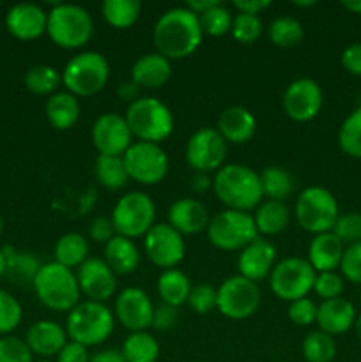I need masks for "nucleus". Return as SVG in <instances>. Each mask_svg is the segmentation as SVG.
Segmentation results:
<instances>
[{
	"instance_id": "obj_4",
	"label": "nucleus",
	"mask_w": 361,
	"mask_h": 362,
	"mask_svg": "<svg viewBox=\"0 0 361 362\" xmlns=\"http://www.w3.org/2000/svg\"><path fill=\"white\" fill-rule=\"evenodd\" d=\"M32 286H34L38 299L48 310L69 313L80 303L81 292L76 281V274L57 262L41 265L32 281Z\"/></svg>"
},
{
	"instance_id": "obj_7",
	"label": "nucleus",
	"mask_w": 361,
	"mask_h": 362,
	"mask_svg": "<svg viewBox=\"0 0 361 362\" xmlns=\"http://www.w3.org/2000/svg\"><path fill=\"white\" fill-rule=\"evenodd\" d=\"M110 78V64L99 52H81L67 60L62 83L76 98H91L101 92Z\"/></svg>"
},
{
	"instance_id": "obj_2",
	"label": "nucleus",
	"mask_w": 361,
	"mask_h": 362,
	"mask_svg": "<svg viewBox=\"0 0 361 362\" xmlns=\"http://www.w3.org/2000/svg\"><path fill=\"white\" fill-rule=\"evenodd\" d=\"M212 191L230 211L251 212L264 200L258 173L244 165H223L212 177Z\"/></svg>"
},
{
	"instance_id": "obj_42",
	"label": "nucleus",
	"mask_w": 361,
	"mask_h": 362,
	"mask_svg": "<svg viewBox=\"0 0 361 362\" xmlns=\"http://www.w3.org/2000/svg\"><path fill=\"white\" fill-rule=\"evenodd\" d=\"M264 30V25L258 16L253 14H243L237 13L234 16L232 28H230V34L236 39L237 42H243V45H251V42L257 41L262 35Z\"/></svg>"
},
{
	"instance_id": "obj_8",
	"label": "nucleus",
	"mask_w": 361,
	"mask_h": 362,
	"mask_svg": "<svg viewBox=\"0 0 361 362\" xmlns=\"http://www.w3.org/2000/svg\"><path fill=\"white\" fill-rule=\"evenodd\" d=\"M296 221L304 232L314 235L331 232L338 219V202L329 189L322 186H310L299 193L294 207Z\"/></svg>"
},
{
	"instance_id": "obj_26",
	"label": "nucleus",
	"mask_w": 361,
	"mask_h": 362,
	"mask_svg": "<svg viewBox=\"0 0 361 362\" xmlns=\"http://www.w3.org/2000/svg\"><path fill=\"white\" fill-rule=\"evenodd\" d=\"M343 251H345V244L335 233H319L310 240L306 260L310 262L317 274L319 272H333L340 269Z\"/></svg>"
},
{
	"instance_id": "obj_49",
	"label": "nucleus",
	"mask_w": 361,
	"mask_h": 362,
	"mask_svg": "<svg viewBox=\"0 0 361 362\" xmlns=\"http://www.w3.org/2000/svg\"><path fill=\"white\" fill-rule=\"evenodd\" d=\"M287 315H289V320L292 324L299 325V327H306V325L315 324V320H317V304L308 299V297H303V299H297L289 304Z\"/></svg>"
},
{
	"instance_id": "obj_11",
	"label": "nucleus",
	"mask_w": 361,
	"mask_h": 362,
	"mask_svg": "<svg viewBox=\"0 0 361 362\" xmlns=\"http://www.w3.org/2000/svg\"><path fill=\"white\" fill-rule=\"evenodd\" d=\"M317 272L306 258L289 257L280 260L269 274L271 292L285 303H294L297 299L308 297L314 292V283Z\"/></svg>"
},
{
	"instance_id": "obj_29",
	"label": "nucleus",
	"mask_w": 361,
	"mask_h": 362,
	"mask_svg": "<svg viewBox=\"0 0 361 362\" xmlns=\"http://www.w3.org/2000/svg\"><path fill=\"white\" fill-rule=\"evenodd\" d=\"M80 101L71 92H55L46 101V117L55 129H71L80 119Z\"/></svg>"
},
{
	"instance_id": "obj_33",
	"label": "nucleus",
	"mask_w": 361,
	"mask_h": 362,
	"mask_svg": "<svg viewBox=\"0 0 361 362\" xmlns=\"http://www.w3.org/2000/svg\"><path fill=\"white\" fill-rule=\"evenodd\" d=\"M262 193L264 198L275 202H285L294 193V177L282 166H265L260 173Z\"/></svg>"
},
{
	"instance_id": "obj_17",
	"label": "nucleus",
	"mask_w": 361,
	"mask_h": 362,
	"mask_svg": "<svg viewBox=\"0 0 361 362\" xmlns=\"http://www.w3.org/2000/svg\"><path fill=\"white\" fill-rule=\"evenodd\" d=\"M324 103L321 85L311 78H297L283 94V110L296 122H308L319 115Z\"/></svg>"
},
{
	"instance_id": "obj_10",
	"label": "nucleus",
	"mask_w": 361,
	"mask_h": 362,
	"mask_svg": "<svg viewBox=\"0 0 361 362\" xmlns=\"http://www.w3.org/2000/svg\"><path fill=\"white\" fill-rule=\"evenodd\" d=\"M205 232L212 246L222 251H241L258 237L251 212L230 209L212 216Z\"/></svg>"
},
{
	"instance_id": "obj_34",
	"label": "nucleus",
	"mask_w": 361,
	"mask_h": 362,
	"mask_svg": "<svg viewBox=\"0 0 361 362\" xmlns=\"http://www.w3.org/2000/svg\"><path fill=\"white\" fill-rule=\"evenodd\" d=\"M124 362H156L159 357V343L147 331L130 332L122 343Z\"/></svg>"
},
{
	"instance_id": "obj_35",
	"label": "nucleus",
	"mask_w": 361,
	"mask_h": 362,
	"mask_svg": "<svg viewBox=\"0 0 361 362\" xmlns=\"http://www.w3.org/2000/svg\"><path fill=\"white\" fill-rule=\"evenodd\" d=\"M94 175L98 182L110 191L122 189L130 180L120 156H98L94 163Z\"/></svg>"
},
{
	"instance_id": "obj_61",
	"label": "nucleus",
	"mask_w": 361,
	"mask_h": 362,
	"mask_svg": "<svg viewBox=\"0 0 361 362\" xmlns=\"http://www.w3.org/2000/svg\"><path fill=\"white\" fill-rule=\"evenodd\" d=\"M354 329H356L357 339H360V341H361V313L356 317V322H354Z\"/></svg>"
},
{
	"instance_id": "obj_36",
	"label": "nucleus",
	"mask_w": 361,
	"mask_h": 362,
	"mask_svg": "<svg viewBox=\"0 0 361 362\" xmlns=\"http://www.w3.org/2000/svg\"><path fill=\"white\" fill-rule=\"evenodd\" d=\"M142 13V4L138 0H105L101 14L106 23L113 28H130L137 23Z\"/></svg>"
},
{
	"instance_id": "obj_62",
	"label": "nucleus",
	"mask_w": 361,
	"mask_h": 362,
	"mask_svg": "<svg viewBox=\"0 0 361 362\" xmlns=\"http://www.w3.org/2000/svg\"><path fill=\"white\" fill-rule=\"evenodd\" d=\"M315 4H317V2H315V0H308V2H297V0H296V2H294V6H297V7H311V6H315Z\"/></svg>"
},
{
	"instance_id": "obj_45",
	"label": "nucleus",
	"mask_w": 361,
	"mask_h": 362,
	"mask_svg": "<svg viewBox=\"0 0 361 362\" xmlns=\"http://www.w3.org/2000/svg\"><path fill=\"white\" fill-rule=\"evenodd\" d=\"M331 232L347 246L361 243V212L340 214Z\"/></svg>"
},
{
	"instance_id": "obj_16",
	"label": "nucleus",
	"mask_w": 361,
	"mask_h": 362,
	"mask_svg": "<svg viewBox=\"0 0 361 362\" xmlns=\"http://www.w3.org/2000/svg\"><path fill=\"white\" fill-rule=\"evenodd\" d=\"M92 144L99 156H120L126 154L133 144V134L127 126L124 115L119 113H103L98 117L91 131Z\"/></svg>"
},
{
	"instance_id": "obj_38",
	"label": "nucleus",
	"mask_w": 361,
	"mask_h": 362,
	"mask_svg": "<svg viewBox=\"0 0 361 362\" xmlns=\"http://www.w3.org/2000/svg\"><path fill=\"white\" fill-rule=\"evenodd\" d=\"M62 83V74L48 64L30 67L25 74V87L38 95H52Z\"/></svg>"
},
{
	"instance_id": "obj_51",
	"label": "nucleus",
	"mask_w": 361,
	"mask_h": 362,
	"mask_svg": "<svg viewBox=\"0 0 361 362\" xmlns=\"http://www.w3.org/2000/svg\"><path fill=\"white\" fill-rule=\"evenodd\" d=\"M88 235L94 243H103L106 244L108 240H112L117 235L115 226H113L112 218H106V216H98L91 221L88 225Z\"/></svg>"
},
{
	"instance_id": "obj_43",
	"label": "nucleus",
	"mask_w": 361,
	"mask_h": 362,
	"mask_svg": "<svg viewBox=\"0 0 361 362\" xmlns=\"http://www.w3.org/2000/svg\"><path fill=\"white\" fill-rule=\"evenodd\" d=\"M188 306L198 315H207L218 308V290L209 283L191 286L190 297H188Z\"/></svg>"
},
{
	"instance_id": "obj_57",
	"label": "nucleus",
	"mask_w": 361,
	"mask_h": 362,
	"mask_svg": "<svg viewBox=\"0 0 361 362\" xmlns=\"http://www.w3.org/2000/svg\"><path fill=\"white\" fill-rule=\"evenodd\" d=\"M216 4H219L218 0H190V2H186V6L184 7H188L191 13H195L197 16H200V14L207 13L211 7H214Z\"/></svg>"
},
{
	"instance_id": "obj_22",
	"label": "nucleus",
	"mask_w": 361,
	"mask_h": 362,
	"mask_svg": "<svg viewBox=\"0 0 361 362\" xmlns=\"http://www.w3.org/2000/svg\"><path fill=\"white\" fill-rule=\"evenodd\" d=\"M207 207L197 198H179L168 209V225L180 235H195L207 230Z\"/></svg>"
},
{
	"instance_id": "obj_19",
	"label": "nucleus",
	"mask_w": 361,
	"mask_h": 362,
	"mask_svg": "<svg viewBox=\"0 0 361 362\" xmlns=\"http://www.w3.org/2000/svg\"><path fill=\"white\" fill-rule=\"evenodd\" d=\"M115 318L131 332L147 331L152 325V315L154 306L147 293L137 286L124 288L115 297V306H113Z\"/></svg>"
},
{
	"instance_id": "obj_30",
	"label": "nucleus",
	"mask_w": 361,
	"mask_h": 362,
	"mask_svg": "<svg viewBox=\"0 0 361 362\" xmlns=\"http://www.w3.org/2000/svg\"><path fill=\"white\" fill-rule=\"evenodd\" d=\"M251 216H253L258 235L265 237L278 235L290 223V211L285 202L262 200V204L255 209Z\"/></svg>"
},
{
	"instance_id": "obj_5",
	"label": "nucleus",
	"mask_w": 361,
	"mask_h": 362,
	"mask_svg": "<svg viewBox=\"0 0 361 362\" xmlns=\"http://www.w3.org/2000/svg\"><path fill=\"white\" fill-rule=\"evenodd\" d=\"M94 32L91 13L76 4L57 2L48 11L46 34L64 49H78L87 45Z\"/></svg>"
},
{
	"instance_id": "obj_24",
	"label": "nucleus",
	"mask_w": 361,
	"mask_h": 362,
	"mask_svg": "<svg viewBox=\"0 0 361 362\" xmlns=\"http://www.w3.org/2000/svg\"><path fill=\"white\" fill-rule=\"evenodd\" d=\"M25 343L32 354L42 359L59 356V352L67 343L66 327L53 320H39L28 327Z\"/></svg>"
},
{
	"instance_id": "obj_56",
	"label": "nucleus",
	"mask_w": 361,
	"mask_h": 362,
	"mask_svg": "<svg viewBox=\"0 0 361 362\" xmlns=\"http://www.w3.org/2000/svg\"><path fill=\"white\" fill-rule=\"evenodd\" d=\"M88 362H124V357L120 354V350H101V352L91 356Z\"/></svg>"
},
{
	"instance_id": "obj_40",
	"label": "nucleus",
	"mask_w": 361,
	"mask_h": 362,
	"mask_svg": "<svg viewBox=\"0 0 361 362\" xmlns=\"http://www.w3.org/2000/svg\"><path fill=\"white\" fill-rule=\"evenodd\" d=\"M338 145L347 156L361 159V106L353 110L340 126Z\"/></svg>"
},
{
	"instance_id": "obj_25",
	"label": "nucleus",
	"mask_w": 361,
	"mask_h": 362,
	"mask_svg": "<svg viewBox=\"0 0 361 362\" xmlns=\"http://www.w3.org/2000/svg\"><path fill=\"white\" fill-rule=\"evenodd\" d=\"M216 131L227 144H246L257 131V120L244 106H229L219 113Z\"/></svg>"
},
{
	"instance_id": "obj_46",
	"label": "nucleus",
	"mask_w": 361,
	"mask_h": 362,
	"mask_svg": "<svg viewBox=\"0 0 361 362\" xmlns=\"http://www.w3.org/2000/svg\"><path fill=\"white\" fill-rule=\"evenodd\" d=\"M34 354L30 352L25 339L16 336L0 338V362H34Z\"/></svg>"
},
{
	"instance_id": "obj_44",
	"label": "nucleus",
	"mask_w": 361,
	"mask_h": 362,
	"mask_svg": "<svg viewBox=\"0 0 361 362\" xmlns=\"http://www.w3.org/2000/svg\"><path fill=\"white\" fill-rule=\"evenodd\" d=\"M21 317H23L21 304L9 292L0 288V334L14 331L20 325Z\"/></svg>"
},
{
	"instance_id": "obj_47",
	"label": "nucleus",
	"mask_w": 361,
	"mask_h": 362,
	"mask_svg": "<svg viewBox=\"0 0 361 362\" xmlns=\"http://www.w3.org/2000/svg\"><path fill=\"white\" fill-rule=\"evenodd\" d=\"M314 292L321 297L322 300L336 299V297H342L343 292V278L340 274L333 272H319L315 276L314 283Z\"/></svg>"
},
{
	"instance_id": "obj_48",
	"label": "nucleus",
	"mask_w": 361,
	"mask_h": 362,
	"mask_svg": "<svg viewBox=\"0 0 361 362\" xmlns=\"http://www.w3.org/2000/svg\"><path fill=\"white\" fill-rule=\"evenodd\" d=\"M340 271L347 281L361 285V243L345 246L342 262H340Z\"/></svg>"
},
{
	"instance_id": "obj_58",
	"label": "nucleus",
	"mask_w": 361,
	"mask_h": 362,
	"mask_svg": "<svg viewBox=\"0 0 361 362\" xmlns=\"http://www.w3.org/2000/svg\"><path fill=\"white\" fill-rule=\"evenodd\" d=\"M117 92H119L120 99H126V101L133 103L134 99H138V87L133 83V81H130V83H122Z\"/></svg>"
},
{
	"instance_id": "obj_15",
	"label": "nucleus",
	"mask_w": 361,
	"mask_h": 362,
	"mask_svg": "<svg viewBox=\"0 0 361 362\" xmlns=\"http://www.w3.org/2000/svg\"><path fill=\"white\" fill-rule=\"evenodd\" d=\"M144 251L151 264L163 271H168V269H176L183 262L186 244H184V237L177 230H173L166 223H158L145 233Z\"/></svg>"
},
{
	"instance_id": "obj_55",
	"label": "nucleus",
	"mask_w": 361,
	"mask_h": 362,
	"mask_svg": "<svg viewBox=\"0 0 361 362\" xmlns=\"http://www.w3.org/2000/svg\"><path fill=\"white\" fill-rule=\"evenodd\" d=\"M190 187L195 193H205L212 187V179L209 177V173L195 172L190 179Z\"/></svg>"
},
{
	"instance_id": "obj_18",
	"label": "nucleus",
	"mask_w": 361,
	"mask_h": 362,
	"mask_svg": "<svg viewBox=\"0 0 361 362\" xmlns=\"http://www.w3.org/2000/svg\"><path fill=\"white\" fill-rule=\"evenodd\" d=\"M76 281L81 296L87 300L105 304L117 290V274L106 265L103 258L88 257L76 269Z\"/></svg>"
},
{
	"instance_id": "obj_13",
	"label": "nucleus",
	"mask_w": 361,
	"mask_h": 362,
	"mask_svg": "<svg viewBox=\"0 0 361 362\" xmlns=\"http://www.w3.org/2000/svg\"><path fill=\"white\" fill-rule=\"evenodd\" d=\"M218 308L216 310L230 320H246L260 304V290L257 283L236 274L227 278L218 286Z\"/></svg>"
},
{
	"instance_id": "obj_54",
	"label": "nucleus",
	"mask_w": 361,
	"mask_h": 362,
	"mask_svg": "<svg viewBox=\"0 0 361 362\" xmlns=\"http://www.w3.org/2000/svg\"><path fill=\"white\" fill-rule=\"evenodd\" d=\"M232 4L237 9V13L253 14V16H258L262 11L271 6L269 0H234Z\"/></svg>"
},
{
	"instance_id": "obj_27",
	"label": "nucleus",
	"mask_w": 361,
	"mask_h": 362,
	"mask_svg": "<svg viewBox=\"0 0 361 362\" xmlns=\"http://www.w3.org/2000/svg\"><path fill=\"white\" fill-rule=\"evenodd\" d=\"M172 76V64L158 52L145 53L131 67V81L137 87L159 88Z\"/></svg>"
},
{
	"instance_id": "obj_20",
	"label": "nucleus",
	"mask_w": 361,
	"mask_h": 362,
	"mask_svg": "<svg viewBox=\"0 0 361 362\" xmlns=\"http://www.w3.org/2000/svg\"><path fill=\"white\" fill-rule=\"evenodd\" d=\"M276 265V247L269 240L257 237L253 243L239 251L237 257V271L239 276L257 283L271 274Z\"/></svg>"
},
{
	"instance_id": "obj_39",
	"label": "nucleus",
	"mask_w": 361,
	"mask_h": 362,
	"mask_svg": "<svg viewBox=\"0 0 361 362\" xmlns=\"http://www.w3.org/2000/svg\"><path fill=\"white\" fill-rule=\"evenodd\" d=\"M301 352L306 362H333L336 357L335 338L322 331H311L304 336Z\"/></svg>"
},
{
	"instance_id": "obj_32",
	"label": "nucleus",
	"mask_w": 361,
	"mask_h": 362,
	"mask_svg": "<svg viewBox=\"0 0 361 362\" xmlns=\"http://www.w3.org/2000/svg\"><path fill=\"white\" fill-rule=\"evenodd\" d=\"M55 262L66 269H78L88 258V243L81 233H64L55 244Z\"/></svg>"
},
{
	"instance_id": "obj_63",
	"label": "nucleus",
	"mask_w": 361,
	"mask_h": 362,
	"mask_svg": "<svg viewBox=\"0 0 361 362\" xmlns=\"http://www.w3.org/2000/svg\"><path fill=\"white\" fill-rule=\"evenodd\" d=\"M2 230H4V219L2 216H0V233H2Z\"/></svg>"
},
{
	"instance_id": "obj_3",
	"label": "nucleus",
	"mask_w": 361,
	"mask_h": 362,
	"mask_svg": "<svg viewBox=\"0 0 361 362\" xmlns=\"http://www.w3.org/2000/svg\"><path fill=\"white\" fill-rule=\"evenodd\" d=\"M115 318L110 308L94 300H80L67 313L66 332L69 341L84 346H96L105 343L112 336Z\"/></svg>"
},
{
	"instance_id": "obj_50",
	"label": "nucleus",
	"mask_w": 361,
	"mask_h": 362,
	"mask_svg": "<svg viewBox=\"0 0 361 362\" xmlns=\"http://www.w3.org/2000/svg\"><path fill=\"white\" fill-rule=\"evenodd\" d=\"M177 320H179V311L177 308L168 306V304H159V306H154V315H152V329L159 332L172 331L177 325Z\"/></svg>"
},
{
	"instance_id": "obj_60",
	"label": "nucleus",
	"mask_w": 361,
	"mask_h": 362,
	"mask_svg": "<svg viewBox=\"0 0 361 362\" xmlns=\"http://www.w3.org/2000/svg\"><path fill=\"white\" fill-rule=\"evenodd\" d=\"M7 272V257L4 255V251H0V278Z\"/></svg>"
},
{
	"instance_id": "obj_1",
	"label": "nucleus",
	"mask_w": 361,
	"mask_h": 362,
	"mask_svg": "<svg viewBox=\"0 0 361 362\" xmlns=\"http://www.w3.org/2000/svg\"><path fill=\"white\" fill-rule=\"evenodd\" d=\"M202 37L200 20L184 6L165 11L152 28L156 52L168 60L190 57L200 46Z\"/></svg>"
},
{
	"instance_id": "obj_41",
	"label": "nucleus",
	"mask_w": 361,
	"mask_h": 362,
	"mask_svg": "<svg viewBox=\"0 0 361 362\" xmlns=\"http://www.w3.org/2000/svg\"><path fill=\"white\" fill-rule=\"evenodd\" d=\"M198 20H200V27L204 34L212 35V37H222V35L229 34L230 28H232L234 16L225 6L216 4L207 13L200 14Z\"/></svg>"
},
{
	"instance_id": "obj_59",
	"label": "nucleus",
	"mask_w": 361,
	"mask_h": 362,
	"mask_svg": "<svg viewBox=\"0 0 361 362\" xmlns=\"http://www.w3.org/2000/svg\"><path fill=\"white\" fill-rule=\"evenodd\" d=\"M342 6L350 13L361 14V0H343Z\"/></svg>"
},
{
	"instance_id": "obj_21",
	"label": "nucleus",
	"mask_w": 361,
	"mask_h": 362,
	"mask_svg": "<svg viewBox=\"0 0 361 362\" xmlns=\"http://www.w3.org/2000/svg\"><path fill=\"white\" fill-rule=\"evenodd\" d=\"M48 13L41 6L32 2L14 4L6 16V27L14 37L32 41L46 32Z\"/></svg>"
},
{
	"instance_id": "obj_31",
	"label": "nucleus",
	"mask_w": 361,
	"mask_h": 362,
	"mask_svg": "<svg viewBox=\"0 0 361 362\" xmlns=\"http://www.w3.org/2000/svg\"><path fill=\"white\" fill-rule=\"evenodd\" d=\"M191 292V281L179 269L163 271L158 278V296L163 304L179 308L188 303Z\"/></svg>"
},
{
	"instance_id": "obj_64",
	"label": "nucleus",
	"mask_w": 361,
	"mask_h": 362,
	"mask_svg": "<svg viewBox=\"0 0 361 362\" xmlns=\"http://www.w3.org/2000/svg\"><path fill=\"white\" fill-rule=\"evenodd\" d=\"M35 362H53V361H48V359H41V361H35Z\"/></svg>"
},
{
	"instance_id": "obj_52",
	"label": "nucleus",
	"mask_w": 361,
	"mask_h": 362,
	"mask_svg": "<svg viewBox=\"0 0 361 362\" xmlns=\"http://www.w3.org/2000/svg\"><path fill=\"white\" fill-rule=\"evenodd\" d=\"M343 69L354 76H361V42H353L347 46L340 57Z\"/></svg>"
},
{
	"instance_id": "obj_12",
	"label": "nucleus",
	"mask_w": 361,
	"mask_h": 362,
	"mask_svg": "<svg viewBox=\"0 0 361 362\" xmlns=\"http://www.w3.org/2000/svg\"><path fill=\"white\" fill-rule=\"evenodd\" d=\"M122 159L130 179L144 186L161 182L168 173V156L158 144L133 141Z\"/></svg>"
},
{
	"instance_id": "obj_53",
	"label": "nucleus",
	"mask_w": 361,
	"mask_h": 362,
	"mask_svg": "<svg viewBox=\"0 0 361 362\" xmlns=\"http://www.w3.org/2000/svg\"><path fill=\"white\" fill-rule=\"evenodd\" d=\"M88 359L91 356H88L87 346L74 341H67L57 356V362H88Z\"/></svg>"
},
{
	"instance_id": "obj_28",
	"label": "nucleus",
	"mask_w": 361,
	"mask_h": 362,
	"mask_svg": "<svg viewBox=\"0 0 361 362\" xmlns=\"http://www.w3.org/2000/svg\"><path fill=\"white\" fill-rule=\"evenodd\" d=\"M103 260L106 262L110 269L115 274L127 276L133 274L140 264V251L137 244L131 239H126L122 235H115L112 240L105 244V257Z\"/></svg>"
},
{
	"instance_id": "obj_9",
	"label": "nucleus",
	"mask_w": 361,
	"mask_h": 362,
	"mask_svg": "<svg viewBox=\"0 0 361 362\" xmlns=\"http://www.w3.org/2000/svg\"><path fill=\"white\" fill-rule=\"evenodd\" d=\"M156 205L147 193L130 191L117 200L112 211V223L117 235L138 239L154 226Z\"/></svg>"
},
{
	"instance_id": "obj_23",
	"label": "nucleus",
	"mask_w": 361,
	"mask_h": 362,
	"mask_svg": "<svg viewBox=\"0 0 361 362\" xmlns=\"http://www.w3.org/2000/svg\"><path fill=\"white\" fill-rule=\"evenodd\" d=\"M356 317L354 304L343 297H336V299L322 300L319 304L315 324L319 325V331L335 338V336L345 334L347 331H350L354 327Z\"/></svg>"
},
{
	"instance_id": "obj_37",
	"label": "nucleus",
	"mask_w": 361,
	"mask_h": 362,
	"mask_svg": "<svg viewBox=\"0 0 361 362\" xmlns=\"http://www.w3.org/2000/svg\"><path fill=\"white\" fill-rule=\"evenodd\" d=\"M269 41L278 48H294L304 37V28L296 18L280 16L269 23L268 27Z\"/></svg>"
},
{
	"instance_id": "obj_14",
	"label": "nucleus",
	"mask_w": 361,
	"mask_h": 362,
	"mask_svg": "<svg viewBox=\"0 0 361 362\" xmlns=\"http://www.w3.org/2000/svg\"><path fill=\"white\" fill-rule=\"evenodd\" d=\"M227 158V141L216 127L195 131L186 144V161L191 170L202 173L218 172Z\"/></svg>"
},
{
	"instance_id": "obj_6",
	"label": "nucleus",
	"mask_w": 361,
	"mask_h": 362,
	"mask_svg": "<svg viewBox=\"0 0 361 362\" xmlns=\"http://www.w3.org/2000/svg\"><path fill=\"white\" fill-rule=\"evenodd\" d=\"M131 134L138 138V141L147 144H161L172 134L173 131V115L168 106L156 98L134 99L130 103L126 113H124Z\"/></svg>"
}]
</instances>
